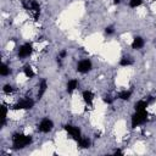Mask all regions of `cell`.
Returning a JSON list of instances; mask_svg holds the SVG:
<instances>
[{
    "label": "cell",
    "instance_id": "11",
    "mask_svg": "<svg viewBox=\"0 0 156 156\" xmlns=\"http://www.w3.org/2000/svg\"><path fill=\"white\" fill-rule=\"evenodd\" d=\"M78 87H79V80L77 78H71L66 83V91L68 94H72L74 90L78 89Z\"/></svg>",
    "mask_w": 156,
    "mask_h": 156
},
{
    "label": "cell",
    "instance_id": "17",
    "mask_svg": "<svg viewBox=\"0 0 156 156\" xmlns=\"http://www.w3.org/2000/svg\"><path fill=\"white\" fill-rule=\"evenodd\" d=\"M22 71H23L24 77H26V78H28V79H32V78H34V77H35V72H34V69L32 68V66H29V65L23 66Z\"/></svg>",
    "mask_w": 156,
    "mask_h": 156
},
{
    "label": "cell",
    "instance_id": "26",
    "mask_svg": "<svg viewBox=\"0 0 156 156\" xmlns=\"http://www.w3.org/2000/svg\"><path fill=\"white\" fill-rule=\"evenodd\" d=\"M113 154H116V155H117V154H123V152H122V151H121V150H116V151H115V152H113Z\"/></svg>",
    "mask_w": 156,
    "mask_h": 156
},
{
    "label": "cell",
    "instance_id": "5",
    "mask_svg": "<svg viewBox=\"0 0 156 156\" xmlns=\"http://www.w3.org/2000/svg\"><path fill=\"white\" fill-rule=\"evenodd\" d=\"M54 121L51 119V118H49V117H43L40 121H39V123H38V126H37V130L39 132V133H41V134H48V133H50L52 129H54Z\"/></svg>",
    "mask_w": 156,
    "mask_h": 156
},
{
    "label": "cell",
    "instance_id": "16",
    "mask_svg": "<svg viewBox=\"0 0 156 156\" xmlns=\"http://www.w3.org/2000/svg\"><path fill=\"white\" fill-rule=\"evenodd\" d=\"M77 144H78V146H79L80 149H88V147L91 145V140H90L89 136L82 135V138L77 141Z\"/></svg>",
    "mask_w": 156,
    "mask_h": 156
},
{
    "label": "cell",
    "instance_id": "3",
    "mask_svg": "<svg viewBox=\"0 0 156 156\" xmlns=\"http://www.w3.org/2000/svg\"><path fill=\"white\" fill-rule=\"evenodd\" d=\"M149 119V113L147 110L144 111H134V113L130 116V127L135 129L139 126H143L147 122Z\"/></svg>",
    "mask_w": 156,
    "mask_h": 156
},
{
    "label": "cell",
    "instance_id": "23",
    "mask_svg": "<svg viewBox=\"0 0 156 156\" xmlns=\"http://www.w3.org/2000/svg\"><path fill=\"white\" fill-rule=\"evenodd\" d=\"M67 55H68V51L66 50V49H63V50H61L60 52H58V56H57V61H62V60H65L66 57H67Z\"/></svg>",
    "mask_w": 156,
    "mask_h": 156
},
{
    "label": "cell",
    "instance_id": "20",
    "mask_svg": "<svg viewBox=\"0 0 156 156\" xmlns=\"http://www.w3.org/2000/svg\"><path fill=\"white\" fill-rule=\"evenodd\" d=\"M143 2H144V0H129L128 1V6L130 9H138V7H140L143 5Z\"/></svg>",
    "mask_w": 156,
    "mask_h": 156
},
{
    "label": "cell",
    "instance_id": "19",
    "mask_svg": "<svg viewBox=\"0 0 156 156\" xmlns=\"http://www.w3.org/2000/svg\"><path fill=\"white\" fill-rule=\"evenodd\" d=\"M1 111H2V113H1V127H4V126L6 124L7 113H9V108H7V106L2 105V106H1Z\"/></svg>",
    "mask_w": 156,
    "mask_h": 156
},
{
    "label": "cell",
    "instance_id": "21",
    "mask_svg": "<svg viewBox=\"0 0 156 156\" xmlns=\"http://www.w3.org/2000/svg\"><path fill=\"white\" fill-rule=\"evenodd\" d=\"M15 91V88H13V85H11V84H5L4 87H2V93L4 94H6V95H10V94H12Z\"/></svg>",
    "mask_w": 156,
    "mask_h": 156
},
{
    "label": "cell",
    "instance_id": "7",
    "mask_svg": "<svg viewBox=\"0 0 156 156\" xmlns=\"http://www.w3.org/2000/svg\"><path fill=\"white\" fill-rule=\"evenodd\" d=\"M63 129H65V132L67 133V135H68L71 139H73L74 141H78V140L82 138V135H83L80 128H79L78 126H74V124H71V123L66 124V126L63 127Z\"/></svg>",
    "mask_w": 156,
    "mask_h": 156
},
{
    "label": "cell",
    "instance_id": "6",
    "mask_svg": "<svg viewBox=\"0 0 156 156\" xmlns=\"http://www.w3.org/2000/svg\"><path fill=\"white\" fill-rule=\"evenodd\" d=\"M33 51H34L33 43L26 41V43H23L22 45H20V48H18V50H17V56H18V58H21V60H24V58H28L29 56H32Z\"/></svg>",
    "mask_w": 156,
    "mask_h": 156
},
{
    "label": "cell",
    "instance_id": "13",
    "mask_svg": "<svg viewBox=\"0 0 156 156\" xmlns=\"http://www.w3.org/2000/svg\"><path fill=\"white\" fill-rule=\"evenodd\" d=\"M132 95H133L132 90H129V89H123V90H119V91L117 93L116 99L122 100V101H129L130 98H132Z\"/></svg>",
    "mask_w": 156,
    "mask_h": 156
},
{
    "label": "cell",
    "instance_id": "4",
    "mask_svg": "<svg viewBox=\"0 0 156 156\" xmlns=\"http://www.w3.org/2000/svg\"><path fill=\"white\" fill-rule=\"evenodd\" d=\"M34 106H35V101L32 98H23V99L18 100L12 106V110H15V111H28V110H32Z\"/></svg>",
    "mask_w": 156,
    "mask_h": 156
},
{
    "label": "cell",
    "instance_id": "12",
    "mask_svg": "<svg viewBox=\"0 0 156 156\" xmlns=\"http://www.w3.org/2000/svg\"><path fill=\"white\" fill-rule=\"evenodd\" d=\"M48 80L45 79V78H43V79H40V82H39V85H38V93H37V99H41L43 96H44V94L46 93V90H48Z\"/></svg>",
    "mask_w": 156,
    "mask_h": 156
},
{
    "label": "cell",
    "instance_id": "22",
    "mask_svg": "<svg viewBox=\"0 0 156 156\" xmlns=\"http://www.w3.org/2000/svg\"><path fill=\"white\" fill-rule=\"evenodd\" d=\"M104 33H105V35H107V37H111V35H113V34H115V27H113L112 24H110V26L105 27V29H104Z\"/></svg>",
    "mask_w": 156,
    "mask_h": 156
},
{
    "label": "cell",
    "instance_id": "18",
    "mask_svg": "<svg viewBox=\"0 0 156 156\" xmlns=\"http://www.w3.org/2000/svg\"><path fill=\"white\" fill-rule=\"evenodd\" d=\"M10 74H11V67L6 62H2L1 66H0V76L1 77H7Z\"/></svg>",
    "mask_w": 156,
    "mask_h": 156
},
{
    "label": "cell",
    "instance_id": "9",
    "mask_svg": "<svg viewBox=\"0 0 156 156\" xmlns=\"http://www.w3.org/2000/svg\"><path fill=\"white\" fill-rule=\"evenodd\" d=\"M144 46H145V39H144L141 35H135V37L132 39L130 48H132L133 50H141Z\"/></svg>",
    "mask_w": 156,
    "mask_h": 156
},
{
    "label": "cell",
    "instance_id": "8",
    "mask_svg": "<svg viewBox=\"0 0 156 156\" xmlns=\"http://www.w3.org/2000/svg\"><path fill=\"white\" fill-rule=\"evenodd\" d=\"M93 69V62L90 58H82L77 62L76 71L80 74H87Z\"/></svg>",
    "mask_w": 156,
    "mask_h": 156
},
{
    "label": "cell",
    "instance_id": "10",
    "mask_svg": "<svg viewBox=\"0 0 156 156\" xmlns=\"http://www.w3.org/2000/svg\"><path fill=\"white\" fill-rule=\"evenodd\" d=\"M82 99H83V101H84L85 105H88V106H93L95 95H94V93H93L91 90L85 89V90L82 91Z\"/></svg>",
    "mask_w": 156,
    "mask_h": 156
},
{
    "label": "cell",
    "instance_id": "15",
    "mask_svg": "<svg viewBox=\"0 0 156 156\" xmlns=\"http://www.w3.org/2000/svg\"><path fill=\"white\" fill-rule=\"evenodd\" d=\"M133 63H134V60H133V57L129 56V55H123V56L119 58V62H118V65H119L121 67H130Z\"/></svg>",
    "mask_w": 156,
    "mask_h": 156
},
{
    "label": "cell",
    "instance_id": "1",
    "mask_svg": "<svg viewBox=\"0 0 156 156\" xmlns=\"http://www.w3.org/2000/svg\"><path fill=\"white\" fill-rule=\"evenodd\" d=\"M33 143V136L22 132H15L11 136V145L13 150H23L32 145Z\"/></svg>",
    "mask_w": 156,
    "mask_h": 156
},
{
    "label": "cell",
    "instance_id": "14",
    "mask_svg": "<svg viewBox=\"0 0 156 156\" xmlns=\"http://www.w3.org/2000/svg\"><path fill=\"white\" fill-rule=\"evenodd\" d=\"M149 105H150V102L146 99H140V100H138L134 104V111H144V110H147Z\"/></svg>",
    "mask_w": 156,
    "mask_h": 156
},
{
    "label": "cell",
    "instance_id": "27",
    "mask_svg": "<svg viewBox=\"0 0 156 156\" xmlns=\"http://www.w3.org/2000/svg\"><path fill=\"white\" fill-rule=\"evenodd\" d=\"M152 1H155V2H156V0H152Z\"/></svg>",
    "mask_w": 156,
    "mask_h": 156
},
{
    "label": "cell",
    "instance_id": "25",
    "mask_svg": "<svg viewBox=\"0 0 156 156\" xmlns=\"http://www.w3.org/2000/svg\"><path fill=\"white\" fill-rule=\"evenodd\" d=\"M113 2H115L116 5H119V4L122 2V0H113Z\"/></svg>",
    "mask_w": 156,
    "mask_h": 156
},
{
    "label": "cell",
    "instance_id": "24",
    "mask_svg": "<svg viewBox=\"0 0 156 156\" xmlns=\"http://www.w3.org/2000/svg\"><path fill=\"white\" fill-rule=\"evenodd\" d=\"M115 99H116V98H112L111 95H105V96L102 98V101H104L106 105H111V104L113 102Z\"/></svg>",
    "mask_w": 156,
    "mask_h": 156
},
{
    "label": "cell",
    "instance_id": "2",
    "mask_svg": "<svg viewBox=\"0 0 156 156\" xmlns=\"http://www.w3.org/2000/svg\"><path fill=\"white\" fill-rule=\"evenodd\" d=\"M21 4H22V7L34 18V20H38L39 16H40V4L37 1V0H21Z\"/></svg>",
    "mask_w": 156,
    "mask_h": 156
}]
</instances>
